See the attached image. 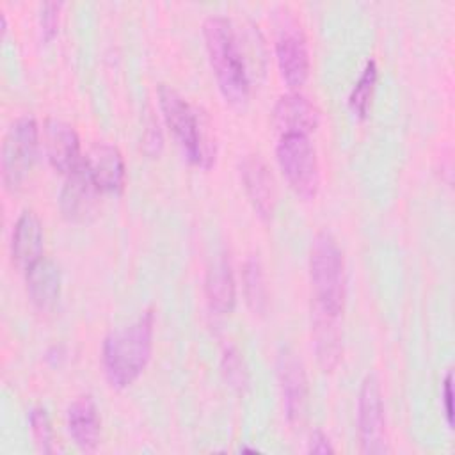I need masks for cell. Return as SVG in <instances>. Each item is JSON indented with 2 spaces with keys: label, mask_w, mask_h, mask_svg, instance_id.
<instances>
[{
  "label": "cell",
  "mask_w": 455,
  "mask_h": 455,
  "mask_svg": "<svg viewBox=\"0 0 455 455\" xmlns=\"http://www.w3.org/2000/svg\"><path fill=\"white\" fill-rule=\"evenodd\" d=\"M82 164L101 192H116L123 187L124 160L116 146L108 142L92 144Z\"/></svg>",
  "instance_id": "5bb4252c"
},
{
  "label": "cell",
  "mask_w": 455,
  "mask_h": 455,
  "mask_svg": "<svg viewBox=\"0 0 455 455\" xmlns=\"http://www.w3.org/2000/svg\"><path fill=\"white\" fill-rule=\"evenodd\" d=\"M60 7H62L60 2H44L41 5L39 21H41V32L44 39H52L57 34Z\"/></svg>",
  "instance_id": "cb8c5ba5"
},
{
  "label": "cell",
  "mask_w": 455,
  "mask_h": 455,
  "mask_svg": "<svg viewBox=\"0 0 455 455\" xmlns=\"http://www.w3.org/2000/svg\"><path fill=\"white\" fill-rule=\"evenodd\" d=\"M203 34L220 92L229 103L242 105L249 96V73L233 23L212 14L203 23Z\"/></svg>",
  "instance_id": "6da1fadb"
},
{
  "label": "cell",
  "mask_w": 455,
  "mask_h": 455,
  "mask_svg": "<svg viewBox=\"0 0 455 455\" xmlns=\"http://www.w3.org/2000/svg\"><path fill=\"white\" fill-rule=\"evenodd\" d=\"M375 82H377V64H375V60H368L364 64V69H363L359 80L355 82V85H354V89L350 91V96H348L350 108L359 117H364L368 114L371 96H373V89H375Z\"/></svg>",
  "instance_id": "44dd1931"
},
{
  "label": "cell",
  "mask_w": 455,
  "mask_h": 455,
  "mask_svg": "<svg viewBox=\"0 0 455 455\" xmlns=\"http://www.w3.org/2000/svg\"><path fill=\"white\" fill-rule=\"evenodd\" d=\"M153 348V313L112 331L103 341V370L114 387H126L146 368Z\"/></svg>",
  "instance_id": "7a4b0ae2"
},
{
  "label": "cell",
  "mask_w": 455,
  "mask_h": 455,
  "mask_svg": "<svg viewBox=\"0 0 455 455\" xmlns=\"http://www.w3.org/2000/svg\"><path fill=\"white\" fill-rule=\"evenodd\" d=\"M44 149L53 169L69 174L82 164L80 139L75 128L57 117L44 121Z\"/></svg>",
  "instance_id": "4fadbf2b"
},
{
  "label": "cell",
  "mask_w": 455,
  "mask_h": 455,
  "mask_svg": "<svg viewBox=\"0 0 455 455\" xmlns=\"http://www.w3.org/2000/svg\"><path fill=\"white\" fill-rule=\"evenodd\" d=\"M206 300L212 311L217 315H226L233 311L236 300V286L229 259L222 254L219 256L206 274Z\"/></svg>",
  "instance_id": "ac0fdd59"
},
{
  "label": "cell",
  "mask_w": 455,
  "mask_h": 455,
  "mask_svg": "<svg viewBox=\"0 0 455 455\" xmlns=\"http://www.w3.org/2000/svg\"><path fill=\"white\" fill-rule=\"evenodd\" d=\"M37 123L32 116H21L7 128L2 142V180L9 190H16L27 180L37 155Z\"/></svg>",
  "instance_id": "8992f818"
},
{
  "label": "cell",
  "mask_w": 455,
  "mask_h": 455,
  "mask_svg": "<svg viewBox=\"0 0 455 455\" xmlns=\"http://www.w3.org/2000/svg\"><path fill=\"white\" fill-rule=\"evenodd\" d=\"M443 405H444V416L446 423L453 427V393H451V371L446 373L443 380Z\"/></svg>",
  "instance_id": "d4e9b609"
},
{
  "label": "cell",
  "mask_w": 455,
  "mask_h": 455,
  "mask_svg": "<svg viewBox=\"0 0 455 455\" xmlns=\"http://www.w3.org/2000/svg\"><path fill=\"white\" fill-rule=\"evenodd\" d=\"M101 190L96 187L89 172L85 171L84 164L73 169L60 190L59 206L66 219L73 222H85L89 220L98 206V194Z\"/></svg>",
  "instance_id": "9c48e42d"
},
{
  "label": "cell",
  "mask_w": 455,
  "mask_h": 455,
  "mask_svg": "<svg viewBox=\"0 0 455 455\" xmlns=\"http://www.w3.org/2000/svg\"><path fill=\"white\" fill-rule=\"evenodd\" d=\"M158 103L167 126L188 162L204 169L215 162V140L210 123L171 85H158Z\"/></svg>",
  "instance_id": "3957f363"
},
{
  "label": "cell",
  "mask_w": 455,
  "mask_h": 455,
  "mask_svg": "<svg viewBox=\"0 0 455 455\" xmlns=\"http://www.w3.org/2000/svg\"><path fill=\"white\" fill-rule=\"evenodd\" d=\"M339 315L313 306L311 309V332L315 352L320 366L331 371L341 355V327Z\"/></svg>",
  "instance_id": "9a60e30c"
},
{
  "label": "cell",
  "mask_w": 455,
  "mask_h": 455,
  "mask_svg": "<svg viewBox=\"0 0 455 455\" xmlns=\"http://www.w3.org/2000/svg\"><path fill=\"white\" fill-rule=\"evenodd\" d=\"M243 290L252 311L261 313L267 306V284L258 258H249L243 263Z\"/></svg>",
  "instance_id": "ffe728a7"
},
{
  "label": "cell",
  "mask_w": 455,
  "mask_h": 455,
  "mask_svg": "<svg viewBox=\"0 0 455 455\" xmlns=\"http://www.w3.org/2000/svg\"><path fill=\"white\" fill-rule=\"evenodd\" d=\"M311 453H332L334 448L331 446L327 435L320 430L313 432L311 434V439H309V448H307Z\"/></svg>",
  "instance_id": "484cf974"
},
{
  "label": "cell",
  "mask_w": 455,
  "mask_h": 455,
  "mask_svg": "<svg viewBox=\"0 0 455 455\" xmlns=\"http://www.w3.org/2000/svg\"><path fill=\"white\" fill-rule=\"evenodd\" d=\"M240 178L252 208L259 217L270 219L275 206V181L268 165L258 153L242 158Z\"/></svg>",
  "instance_id": "8fae6325"
},
{
  "label": "cell",
  "mask_w": 455,
  "mask_h": 455,
  "mask_svg": "<svg viewBox=\"0 0 455 455\" xmlns=\"http://www.w3.org/2000/svg\"><path fill=\"white\" fill-rule=\"evenodd\" d=\"M222 368H224V373L228 377V380L231 382V386L235 387H242L245 384V371H243V364H242V359H240V354L238 350L229 345L224 348V354H222Z\"/></svg>",
  "instance_id": "603a6c76"
},
{
  "label": "cell",
  "mask_w": 455,
  "mask_h": 455,
  "mask_svg": "<svg viewBox=\"0 0 455 455\" xmlns=\"http://www.w3.org/2000/svg\"><path fill=\"white\" fill-rule=\"evenodd\" d=\"M275 155L283 176L295 194L304 199H313L320 185V169L316 151L309 137L302 133L281 135Z\"/></svg>",
  "instance_id": "5b68a950"
},
{
  "label": "cell",
  "mask_w": 455,
  "mask_h": 455,
  "mask_svg": "<svg viewBox=\"0 0 455 455\" xmlns=\"http://www.w3.org/2000/svg\"><path fill=\"white\" fill-rule=\"evenodd\" d=\"M277 373L286 418L291 425H302L307 411V379L300 359L291 350H283L277 357Z\"/></svg>",
  "instance_id": "ba28073f"
},
{
  "label": "cell",
  "mask_w": 455,
  "mask_h": 455,
  "mask_svg": "<svg viewBox=\"0 0 455 455\" xmlns=\"http://www.w3.org/2000/svg\"><path fill=\"white\" fill-rule=\"evenodd\" d=\"M277 66L283 80L291 89L304 85L309 75V52L306 37L297 25H288L281 30L275 43Z\"/></svg>",
  "instance_id": "30bf717a"
},
{
  "label": "cell",
  "mask_w": 455,
  "mask_h": 455,
  "mask_svg": "<svg viewBox=\"0 0 455 455\" xmlns=\"http://www.w3.org/2000/svg\"><path fill=\"white\" fill-rule=\"evenodd\" d=\"M272 119H274V126L281 132V135H288V133L307 135L309 132L316 130L320 123V110L307 96L293 91V92L283 94L275 101Z\"/></svg>",
  "instance_id": "7c38bea8"
},
{
  "label": "cell",
  "mask_w": 455,
  "mask_h": 455,
  "mask_svg": "<svg viewBox=\"0 0 455 455\" xmlns=\"http://www.w3.org/2000/svg\"><path fill=\"white\" fill-rule=\"evenodd\" d=\"M357 430L363 453H386L389 451L386 441L384 403L379 380L373 373L363 379L357 400Z\"/></svg>",
  "instance_id": "52a82bcc"
},
{
  "label": "cell",
  "mask_w": 455,
  "mask_h": 455,
  "mask_svg": "<svg viewBox=\"0 0 455 455\" xmlns=\"http://www.w3.org/2000/svg\"><path fill=\"white\" fill-rule=\"evenodd\" d=\"M43 226L39 217L32 210H23L16 219L11 236V256L12 261L28 268L39 258H43Z\"/></svg>",
  "instance_id": "2e32d148"
},
{
  "label": "cell",
  "mask_w": 455,
  "mask_h": 455,
  "mask_svg": "<svg viewBox=\"0 0 455 455\" xmlns=\"http://www.w3.org/2000/svg\"><path fill=\"white\" fill-rule=\"evenodd\" d=\"M30 428H32L36 443L41 446V450L50 453L52 451V425H50V418L44 409H41V407L32 409Z\"/></svg>",
  "instance_id": "7402d4cb"
},
{
  "label": "cell",
  "mask_w": 455,
  "mask_h": 455,
  "mask_svg": "<svg viewBox=\"0 0 455 455\" xmlns=\"http://www.w3.org/2000/svg\"><path fill=\"white\" fill-rule=\"evenodd\" d=\"M27 293L30 300L41 307L48 309L55 304L60 293V270L52 258H39L25 270Z\"/></svg>",
  "instance_id": "e0dca14e"
},
{
  "label": "cell",
  "mask_w": 455,
  "mask_h": 455,
  "mask_svg": "<svg viewBox=\"0 0 455 455\" xmlns=\"http://www.w3.org/2000/svg\"><path fill=\"white\" fill-rule=\"evenodd\" d=\"M68 428L82 450L96 448L100 439V416L91 395H82L69 405Z\"/></svg>",
  "instance_id": "d6986e66"
},
{
  "label": "cell",
  "mask_w": 455,
  "mask_h": 455,
  "mask_svg": "<svg viewBox=\"0 0 455 455\" xmlns=\"http://www.w3.org/2000/svg\"><path fill=\"white\" fill-rule=\"evenodd\" d=\"M309 281L313 306L331 313H341L345 300V261L331 231H318L311 242Z\"/></svg>",
  "instance_id": "277c9868"
}]
</instances>
